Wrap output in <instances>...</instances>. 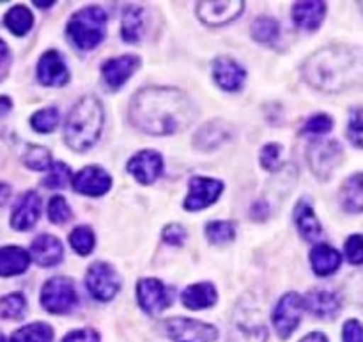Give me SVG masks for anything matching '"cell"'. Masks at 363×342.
<instances>
[{"instance_id": "3", "label": "cell", "mask_w": 363, "mask_h": 342, "mask_svg": "<svg viewBox=\"0 0 363 342\" xmlns=\"http://www.w3.org/2000/svg\"><path fill=\"white\" fill-rule=\"evenodd\" d=\"M105 124V110L96 96H84L69 110L64 124V140L77 153L89 151L98 142Z\"/></svg>"}, {"instance_id": "45", "label": "cell", "mask_w": 363, "mask_h": 342, "mask_svg": "<svg viewBox=\"0 0 363 342\" xmlns=\"http://www.w3.org/2000/svg\"><path fill=\"white\" fill-rule=\"evenodd\" d=\"M62 342H99V333L92 329L73 330L64 337Z\"/></svg>"}, {"instance_id": "46", "label": "cell", "mask_w": 363, "mask_h": 342, "mask_svg": "<svg viewBox=\"0 0 363 342\" xmlns=\"http://www.w3.org/2000/svg\"><path fill=\"white\" fill-rule=\"evenodd\" d=\"M342 337L344 342H363L360 321H358V319H350V321L344 325Z\"/></svg>"}, {"instance_id": "16", "label": "cell", "mask_w": 363, "mask_h": 342, "mask_svg": "<svg viewBox=\"0 0 363 342\" xmlns=\"http://www.w3.org/2000/svg\"><path fill=\"white\" fill-rule=\"evenodd\" d=\"M138 67H140V59L137 55L128 53V55L113 57V59H108L106 62H103V82H105L110 91H117V89H121L130 80V77Z\"/></svg>"}, {"instance_id": "7", "label": "cell", "mask_w": 363, "mask_h": 342, "mask_svg": "<svg viewBox=\"0 0 363 342\" xmlns=\"http://www.w3.org/2000/svg\"><path fill=\"white\" fill-rule=\"evenodd\" d=\"M342 145L337 140H314L307 149V162L318 180L326 181L342 163Z\"/></svg>"}, {"instance_id": "12", "label": "cell", "mask_w": 363, "mask_h": 342, "mask_svg": "<svg viewBox=\"0 0 363 342\" xmlns=\"http://www.w3.org/2000/svg\"><path fill=\"white\" fill-rule=\"evenodd\" d=\"M137 300L142 311L151 316H158L165 311L172 302L170 291L162 280L142 279L137 284Z\"/></svg>"}, {"instance_id": "23", "label": "cell", "mask_w": 363, "mask_h": 342, "mask_svg": "<svg viewBox=\"0 0 363 342\" xmlns=\"http://www.w3.org/2000/svg\"><path fill=\"white\" fill-rule=\"evenodd\" d=\"M294 23L307 32H314L321 27L326 14V4L312 0V2H296L291 9Z\"/></svg>"}, {"instance_id": "14", "label": "cell", "mask_w": 363, "mask_h": 342, "mask_svg": "<svg viewBox=\"0 0 363 342\" xmlns=\"http://www.w3.org/2000/svg\"><path fill=\"white\" fill-rule=\"evenodd\" d=\"M35 71H38V80L45 87H64L69 82L66 60L57 50H48L43 53Z\"/></svg>"}, {"instance_id": "34", "label": "cell", "mask_w": 363, "mask_h": 342, "mask_svg": "<svg viewBox=\"0 0 363 342\" xmlns=\"http://www.w3.org/2000/svg\"><path fill=\"white\" fill-rule=\"evenodd\" d=\"M69 245L78 255H89L94 250L96 245V236L94 231L87 226H78L71 231L69 234Z\"/></svg>"}, {"instance_id": "20", "label": "cell", "mask_w": 363, "mask_h": 342, "mask_svg": "<svg viewBox=\"0 0 363 342\" xmlns=\"http://www.w3.org/2000/svg\"><path fill=\"white\" fill-rule=\"evenodd\" d=\"M41 215V199L38 192L28 190L18 199L11 215V227L14 231H28L38 224Z\"/></svg>"}, {"instance_id": "36", "label": "cell", "mask_w": 363, "mask_h": 342, "mask_svg": "<svg viewBox=\"0 0 363 342\" xmlns=\"http://www.w3.org/2000/svg\"><path fill=\"white\" fill-rule=\"evenodd\" d=\"M21 160H23L25 165L32 170H46L50 169V165L53 163L52 153H50L46 148H43V145H35V144L27 145Z\"/></svg>"}, {"instance_id": "13", "label": "cell", "mask_w": 363, "mask_h": 342, "mask_svg": "<svg viewBox=\"0 0 363 342\" xmlns=\"http://www.w3.org/2000/svg\"><path fill=\"white\" fill-rule=\"evenodd\" d=\"M71 184H73L74 192H78V194L89 195V197H99V195H105L110 190L112 177L101 167L89 165L78 170L71 177Z\"/></svg>"}, {"instance_id": "25", "label": "cell", "mask_w": 363, "mask_h": 342, "mask_svg": "<svg viewBox=\"0 0 363 342\" xmlns=\"http://www.w3.org/2000/svg\"><path fill=\"white\" fill-rule=\"evenodd\" d=\"M294 224L307 241H318L323 236V226L315 216L311 202L301 199L294 208Z\"/></svg>"}, {"instance_id": "44", "label": "cell", "mask_w": 363, "mask_h": 342, "mask_svg": "<svg viewBox=\"0 0 363 342\" xmlns=\"http://www.w3.org/2000/svg\"><path fill=\"white\" fill-rule=\"evenodd\" d=\"M162 238L167 245L179 247V245H183L184 240H186V229H184L183 226H179V224H169V226L163 229Z\"/></svg>"}, {"instance_id": "10", "label": "cell", "mask_w": 363, "mask_h": 342, "mask_svg": "<svg viewBox=\"0 0 363 342\" xmlns=\"http://www.w3.org/2000/svg\"><path fill=\"white\" fill-rule=\"evenodd\" d=\"M303 297L298 293H287L277 304L275 311H273V326L277 330V336L282 341H287L294 333L301 321V314H303Z\"/></svg>"}, {"instance_id": "50", "label": "cell", "mask_w": 363, "mask_h": 342, "mask_svg": "<svg viewBox=\"0 0 363 342\" xmlns=\"http://www.w3.org/2000/svg\"><path fill=\"white\" fill-rule=\"evenodd\" d=\"M9 197H11V187L6 183H0V206L6 204Z\"/></svg>"}, {"instance_id": "28", "label": "cell", "mask_w": 363, "mask_h": 342, "mask_svg": "<svg viewBox=\"0 0 363 342\" xmlns=\"http://www.w3.org/2000/svg\"><path fill=\"white\" fill-rule=\"evenodd\" d=\"M340 206L344 211L351 213V215H358L362 213L363 208V181L362 174L357 172L351 177H347L340 187Z\"/></svg>"}, {"instance_id": "30", "label": "cell", "mask_w": 363, "mask_h": 342, "mask_svg": "<svg viewBox=\"0 0 363 342\" xmlns=\"http://www.w3.org/2000/svg\"><path fill=\"white\" fill-rule=\"evenodd\" d=\"M252 38L257 43L266 46H273L277 39L280 38V25L275 18L272 16H259L255 18L250 27Z\"/></svg>"}, {"instance_id": "29", "label": "cell", "mask_w": 363, "mask_h": 342, "mask_svg": "<svg viewBox=\"0 0 363 342\" xmlns=\"http://www.w3.org/2000/svg\"><path fill=\"white\" fill-rule=\"evenodd\" d=\"M145 31V14L144 7L128 6L123 14V23H121V35L126 43H138L144 38Z\"/></svg>"}, {"instance_id": "24", "label": "cell", "mask_w": 363, "mask_h": 342, "mask_svg": "<svg viewBox=\"0 0 363 342\" xmlns=\"http://www.w3.org/2000/svg\"><path fill=\"white\" fill-rule=\"evenodd\" d=\"M216 300H218V293L211 282L191 284L181 293V302L190 311H202V309L213 307Z\"/></svg>"}, {"instance_id": "38", "label": "cell", "mask_w": 363, "mask_h": 342, "mask_svg": "<svg viewBox=\"0 0 363 342\" xmlns=\"http://www.w3.org/2000/svg\"><path fill=\"white\" fill-rule=\"evenodd\" d=\"M71 180V169L62 162H53L50 165L48 174L43 180V187L50 188V190H62Z\"/></svg>"}, {"instance_id": "1", "label": "cell", "mask_w": 363, "mask_h": 342, "mask_svg": "<svg viewBox=\"0 0 363 342\" xmlns=\"http://www.w3.org/2000/svg\"><path fill=\"white\" fill-rule=\"evenodd\" d=\"M197 116L194 99L176 87H144L130 101L131 124L156 137L186 130Z\"/></svg>"}, {"instance_id": "37", "label": "cell", "mask_w": 363, "mask_h": 342, "mask_svg": "<svg viewBox=\"0 0 363 342\" xmlns=\"http://www.w3.org/2000/svg\"><path fill=\"white\" fill-rule=\"evenodd\" d=\"M59 110L55 106H46V109L38 110L34 116L30 117V126L34 128L38 133H50L59 124Z\"/></svg>"}, {"instance_id": "6", "label": "cell", "mask_w": 363, "mask_h": 342, "mask_svg": "<svg viewBox=\"0 0 363 342\" xmlns=\"http://www.w3.org/2000/svg\"><path fill=\"white\" fill-rule=\"evenodd\" d=\"M78 304L77 287L67 277H53L41 289V305L50 314H67Z\"/></svg>"}, {"instance_id": "51", "label": "cell", "mask_w": 363, "mask_h": 342, "mask_svg": "<svg viewBox=\"0 0 363 342\" xmlns=\"http://www.w3.org/2000/svg\"><path fill=\"white\" fill-rule=\"evenodd\" d=\"M35 7H41V9H48V7H52L53 4V0H35Z\"/></svg>"}, {"instance_id": "35", "label": "cell", "mask_w": 363, "mask_h": 342, "mask_svg": "<svg viewBox=\"0 0 363 342\" xmlns=\"http://www.w3.org/2000/svg\"><path fill=\"white\" fill-rule=\"evenodd\" d=\"M27 312V300L21 293H11L0 298V316L4 319H11V321H18Z\"/></svg>"}, {"instance_id": "52", "label": "cell", "mask_w": 363, "mask_h": 342, "mask_svg": "<svg viewBox=\"0 0 363 342\" xmlns=\"http://www.w3.org/2000/svg\"><path fill=\"white\" fill-rule=\"evenodd\" d=\"M0 342H6V339H4V336H2V333H0Z\"/></svg>"}, {"instance_id": "26", "label": "cell", "mask_w": 363, "mask_h": 342, "mask_svg": "<svg viewBox=\"0 0 363 342\" xmlns=\"http://www.w3.org/2000/svg\"><path fill=\"white\" fill-rule=\"evenodd\" d=\"M340 263H342V258H340L339 250H335L330 245L321 243L312 248L311 265L318 277H328L335 273L340 268Z\"/></svg>"}, {"instance_id": "32", "label": "cell", "mask_w": 363, "mask_h": 342, "mask_svg": "<svg viewBox=\"0 0 363 342\" xmlns=\"http://www.w3.org/2000/svg\"><path fill=\"white\" fill-rule=\"evenodd\" d=\"M206 238L211 245H227L236 240V224L230 220H215L206 226Z\"/></svg>"}, {"instance_id": "17", "label": "cell", "mask_w": 363, "mask_h": 342, "mask_svg": "<svg viewBox=\"0 0 363 342\" xmlns=\"http://www.w3.org/2000/svg\"><path fill=\"white\" fill-rule=\"evenodd\" d=\"M245 9V2H199L195 7L199 20L211 27H220L236 20Z\"/></svg>"}, {"instance_id": "47", "label": "cell", "mask_w": 363, "mask_h": 342, "mask_svg": "<svg viewBox=\"0 0 363 342\" xmlns=\"http://www.w3.org/2000/svg\"><path fill=\"white\" fill-rule=\"evenodd\" d=\"M268 202L266 201H257L254 206H252V216L255 220H264L268 216Z\"/></svg>"}, {"instance_id": "19", "label": "cell", "mask_w": 363, "mask_h": 342, "mask_svg": "<svg viewBox=\"0 0 363 342\" xmlns=\"http://www.w3.org/2000/svg\"><path fill=\"white\" fill-rule=\"evenodd\" d=\"M303 307L311 314L321 319H335L339 316L342 300L339 293L332 289H311L307 297H303Z\"/></svg>"}, {"instance_id": "42", "label": "cell", "mask_w": 363, "mask_h": 342, "mask_svg": "<svg viewBox=\"0 0 363 342\" xmlns=\"http://www.w3.org/2000/svg\"><path fill=\"white\" fill-rule=\"evenodd\" d=\"M362 109L357 106L350 114V123H347V137L357 148H362Z\"/></svg>"}, {"instance_id": "15", "label": "cell", "mask_w": 363, "mask_h": 342, "mask_svg": "<svg viewBox=\"0 0 363 342\" xmlns=\"http://www.w3.org/2000/svg\"><path fill=\"white\" fill-rule=\"evenodd\" d=\"M128 172L140 184H152L163 172V158L158 151L144 149L128 162Z\"/></svg>"}, {"instance_id": "8", "label": "cell", "mask_w": 363, "mask_h": 342, "mask_svg": "<svg viewBox=\"0 0 363 342\" xmlns=\"http://www.w3.org/2000/svg\"><path fill=\"white\" fill-rule=\"evenodd\" d=\"M85 286L94 300L110 302L119 293L121 277L112 265L105 261H96L89 266Z\"/></svg>"}, {"instance_id": "5", "label": "cell", "mask_w": 363, "mask_h": 342, "mask_svg": "<svg viewBox=\"0 0 363 342\" xmlns=\"http://www.w3.org/2000/svg\"><path fill=\"white\" fill-rule=\"evenodd\" d=\"M268 329L262 319L261 309L252 294L241 298L234 309L233 321H230L229 342H266Z\"/></svg>"}, {"instance_id": "18", "label": "cell", "mask_w": 363, "mask_h": 342, "mask_svg": "<svg viewBox=\"0 0 363 342\" xmlns=\"http://www.w3.org/2000/svg\"><path fill=\"white\" fill-rule=\"evenodd\" d=\"M213 78L216 85L227 92L241 91L245 80H247V71L230 57H216L213 60Z\"/></svg>"}, {"instance_id": "27", "label": "cell", "mask_w": 363, "mask_h": 342, "mask_svg": "<svg viewBox=\"0 0 363 342\" xmlns=\"http://www.w3.org/2000/svg\"><path fill=\"white\" fill-rule=\"evenodd\" d=\"M30 265V255L21 247H2L0 248V277H14L27 272Z\"/></svg>"}, {"instance_id": "41", "label": "cell", "mask_w": 363, "mask_h": 342, "mask_svg": "<svg viewBox=\"0 0 363 342\" xmlns=\"http://www.w3.org/2000/svg\"><path fill=\"white\" fill-rule=\"evenodd\" d=\"M280 155H282V148L279 144H266L261 149V165L269 172H275L280 165Z\"/></svg>"}, {"instance_id": "40", "label": "cell", "mask_w": 363, "mask_h": 342, "mask_svg": "<svg viewBox=\"0 0 363 342\" xmlns=\"http://www.w3.org/2000/svg\"><path fill=\"white\" fill-rule=\"evenodd\" d=\"M333 128V119L328 114H314L301 126L300 135H325Z\"/></svg>"}, {"instance_id": "48", "label": "cell", "mask_w": 363, "mask_h": 342, "mask_svg": "<svg viewBox=\"0 0 363 342\" xmlns=\"http://www.w3.org/2000/svg\"><path fill=\"white\" fill-rule=\"evenodd\" d=\"M7 62H9V48H7L6 43L0 39V71H2V67L6 66Z\"/></svg>"}, {"instance_id": "49", "label": "cell", "mask_w": 363, "mask_h": 342, "mask_svg": "<svg viewBox=\"0 0 363 342\" xmlns=\"http://www.w3.org/2000/svg\"><path fill=\"white\" fill-rule=\"evenodd\" d=\"M300 342H330V341H328V337L325 336V333L312 332V333H308V336H305Z\"/></svg>"}, {"instance_id": "31", "label": "cell", "mask_w": 363, "mask_h": 342, "mask_svg": "<svg viewBox=\"0 0 363 342\" xmlns=\"http://www.w3.org/2000/svg\"><path fill=\"white\" fill-rule=\"evenodd\" d=\"M4 25L13 32L14 35H25L34 25V16L25 6H14L11 7L4 18Z\"/></svg>"}, {"instance_id": "21", "label": "cell", "mask_w": 363, "mask_h": 342, "mask_svg": "<svg viewBox=\"0 0 363 342\" xmlns=\"http://www.w3.org/2000/svg\"><path fill=\"white\" fill-rule=\"evenodd\" d=\"M30 259H34L43 268L57 266L64 258V247L59 238L52 234H41L30 245Z\"/></svg>"}, {"instance_id": "9", "label": "cell", "mask_w": 363, "mask_h": 342, "mask_svg": "<svg viewBox=\"0 0 363 342\" xmlns=\"http://www.w3.org/2000/svg\"><path fill=\"white\" fill-rule=\"evenodd\" d=\"M163 332L174 342H215L218 339L215 326L190 318L165 319Z\"/></svg>"}, {"instance_id": "2", "label": "cell", "mask_w": 363, "mask_h": 342, "mask_svg": "<svg viewBox=\"0 0 363 342\" xmlns=\"http://www.w3.org/2000/svg\"><path fill=\"white\" fill-rule=\"evenodd\" d=\"M362 52L346 45H330L305 60L301 73L311 87L323 92H340L360 84Z\"/></svg>"}, {"instance_id": "22", "label": "cell", "mask_w": 363, "mask_h": 342, "mask_svg": "<svg viewBox=\"0 0 363 342\" xmlns=\"http://www.w3.org/2000/svg\"><path fill=\"white\" fill-rule=\"evenodd\" d=\"M233 137V126L222 119H215L211 123L204 124L201 130L195 133L194 145L199 151H213L220 148L223 142Z\"/></svg>"}, {"instance_id": "43", "label": "cell", "mask_w": 363, "mask_h": 342, "mask_svg": "<svg viewBox=\"0 0 363 342\" xmlns=\"http://www.w3.org/2000/svg\"><path fill=\"white\" fill-rule=\"evenodd\" d=\"M346 255L351 265H362L363 261V240L362 234H353L346 241Z\"/></svg>"}, {"instance_id": "4", "label": "cell", "mask_w": 363, "mask_h": 342, "mask_svg": "<svg viewBox=\"0 0 363 342\" xmlns=\"http://www.w3.org/2000/svg\"><path fill=\"white\" fill-rule=\"evenodd\" d=\"M106 14L101 7L87 6L71 16L66 27L69 41L78 50H92L105 39Z\"/></svg>"}, {"instance_id": "11", "label": "cell", "mask_w": 363, "mask_h": 342, "mask_svg": "<svg viewBox=\"0 0 363 342\" xmlns=\"http://www.w3.org/2000/svg\"><path fill=\"white\" fill-rule=\"evenodd\" d=\"M223 194V183L213 177L194 176L188 183V195L184 199L186 211H201L208 206L215 204L220 195Z\"/></svg>"}, {"instance_id": "33", "label": "cell", "mask_w": 363, "mask_h": 342, "mask_svg": "<svg viewBox=\"0 0 363 342\" xmlns=\"http://www.w3.org/2000/svg\"><path fill=\"white\" fill-rule=\"evenodd\" d=\"M11 342H53V329L46 323H30L16 330Z\"/></svg>"}, {"instance_id": "39", "label": "cell", "mask_w": 363, "mask_h": 342, "mask_svg": "<svg viewBox=\"0 0 363 342\" xmlns=\"http://www.w3.org/2000/svg\"><path fill=\"white\" fill-rule=\"evenodd\" d=\"M48 219L50 222L57 224V226H62V224L69 222L73 219V213H71V208L66 199L60 197V195H55V197L50 199Z\"/></svg>"}]
</instances>
